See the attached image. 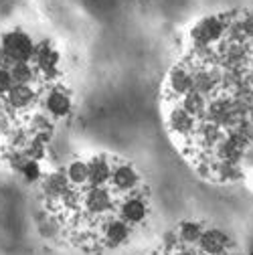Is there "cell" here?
<instances>
[{"label": "cell", "instance_id": "277c9868", "mask_svg": "<svg viewBox=\"0 0 253 255\" xmlns=\"http://www.w3.org/2000/svg\"><path fill=\"white\" fill-rule=\"evenodd\" d=\"M110 184L118 190V193H122V195H130V193H136V190L144 188L142 174L128 160H116Z\"/></svg>", "mask_w": 253, "mask_h": 255}, {"label": "cell", "instance_id": "8992f818", "mask_svg": "<svg viewBox=\"0 0 253 255\" xmlns=\"http://www.w3.org/2000/svg\"><path fill=\"white\" fill-rule=\"evenodd\" d=\"M205 227H207V223H201V221H182L176 227L174 235L184 243H197L201 239Z\"/></svg>", "mask_w": 253, "mask_h": 255}, {"label": "cell", "instance_id": "3957f363", "mask_svg": "<svg viewBox=\"0 0 253 255\" xmlns=\"http://www.w3.org/2000/svg\"><path fill=\"white\" fill-rule=\"evenodd\" d=\"M41 110L51 116L55 122L67 118L73 110V98H71V91L61 85V83H53L45 89L43 93V100H41Z\"/></svg>", "mask_w": 253, "mask_h": 255}, {"label": "cell", "instance_id": "6da1fadb", "mask_svg": "<svg viewBox=\"0 0 253 255\" xmlns=\"http://www.w3.org/2000/svg\"><path fill=\"white\" fill-rule=\"evenodd\" d=\"M37 51V43L30 39L28 33L20 28H12L0 37V65L10 67L12 63L33 61Z\"/></svg>", "mask_w": 253, "mask_h": 255}, {"label": "cell", "instance_id": "7a4b0ae2", "mask_svg": "<svg viewBox=\"0 0 253 255\" xmlns=\"http://www.w3.org/2000/svg\"><path fill=\"white\" fill-rule=\"evenodd\" d=\"M150 217H152V207H150V201H148V195H146L144 188L136 190V193L126 195L122 199V203H120V219H124L136 231L148 225Z\"/></svg>", "mask_w": 253, "mask_h": 255}, {"label": "cell", "instance_id": "52a82bcc", "mask_svg": "<svg viewBox=\"0 0 253 255\" xmlns=\"http://www.w3.org/2000/svg\"><path fill=\"white\" fill-rule=\"evenodd\" d=\"M12 85H14V79H12V75H10V69L0 65V98H2V95H4Z\"/></svg>", "mask_w": 253, "mask_h": 255}, {"label": "cell", "instance_id": "5b68a950", "mask_svg": "<svg viewBox=\"0 0 253 255\" xmlns=\"http://www.w3.org/2000/svg\"><path fill=\"white\" fill-rule=\"evenodd\" d=\"M63 170H65V176H67L71 186H85L87 180H89L87 158H75V160H71Z\"/></svg>", "mask_w": 253, "mask_h": 255}]
</instances>
